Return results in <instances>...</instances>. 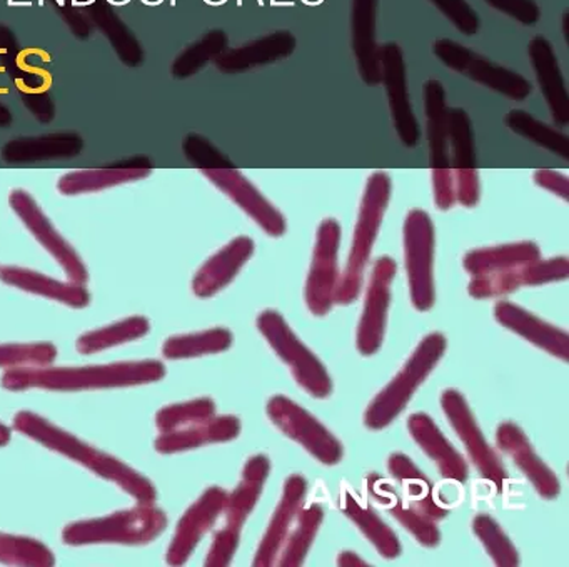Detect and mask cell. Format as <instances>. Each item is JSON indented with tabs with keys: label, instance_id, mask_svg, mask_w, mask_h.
I'll use <instances>...</instances> for the list:
<instances>
[{
	"label": "cell",
	"instance_id": "1",
	"mask_svg": "<svg viewBox=\"0 0 569 567\" xmlns=\"http://www.w3.org/2000/svg\"><path fill=\"white\" fill-rule=\"evenodd\" d=\"M166 376L164 364L159 360L106 364L82 367H26L8 369L0 377L6 390H74L114 389V387L142 386L158 382Z\"/></svg>",
	"mask_w": 569,
	"mask_h": 567
},
{
	"label": "cell",
	"instance_id": "2",
	"mask_svg": "<svg viewBox=\"0 0 569 567\" xmlns=\"http://www.w3.org/2000/svg\"><path fill=\"white\" fill-rule=\"evenodd\" d=\"M14 429L54 452L62 454L76 462L84 464L88 469L98 474L102 479L118 484L139 504H154L158 499V490L148 477L139 474L118 457L96 449L91 444L79 439L74 434L61 429L51 420L31 412V410H21L16 414Z\"/></svg>",
	"mask_w": 569,
	"mask_h": 567
},
{
	"label": "cell",
	"instance_id": "3",
	"mask_svg": "<svg viewBox=\"0 0 569 567\" xmlns=\"http://www.w3.org/2000/svg\"><path fill=\"white\" fill-rule=\"evenodd\" d=\"M389 199H391V177L382 170H376L366 182L348 263H346L345 272L339 277L338 287H336V304L349 306L361 294L369 257H371L372 247L378 239Z\"/></svg>",
	"mask_w": 569,
	"mask_h": 567
},
{
	"label": "cell",
	"instance_id": "4",
	"mask_svg": "<svg viewBox=\"0 0 569 567\" xmlns=\"http://www.w3.org/2000/svg\"><path fill=\"white\" fill-rule=\"evenodd\" d=\"M168 527V516L154 504H141L136 509L119 510L98 519L78 520L62 530V543L68 546L89 544H126L144 546L152 543Z\"/></svg>",
	"mask_w": 569,
	"mask_h": 567
},
{
	"label": "cell",
	"instance_id": "5",
	"mask_svg": "<svg viewBox=\"0 0 569 567\" xmlns=\"http://www.w3.org/2000/svg\"><path fill=\"white\" fill-rule=\"evenodd\" d=\"M448 340L442 334L426 336L416 347L398 376L378 394L365 412V426L371 430L386 429L411 400L412 394L428 379L445 356Z\"/></svg>",
	"mask_w": 569,
	"mask_h": 567
},
{
	"label": "cell",
	"instance_id": "6",
	"mask_svg": "<svg viewBox=\"0 0 569 567\" xmlns=\"http://www.w3.org/2000/svg\"><path fill=\"white\" fill-rule=\"evenodd\" d=\"M269 472H271V460L264 454H258L246 462L241 483L231 494H228L224 513H222L226 524L212 540L211 549L206 557V566L226 567L231 564L239 547L242 527L258 500L261 499Z\"/></svg>",
	"mask_w": 569,
	"mask_h": 567
},
{
	"label": "cell",
	"instance_id": "7",
	"mask_svg": "<svg viewBox=\"0 0 569 567\" xmlns=\"http://www.w3.org/2000/svg\"><path fill=\"white\" fill-rule=\"evenodd\" d=\"M259 332L262 334L269 346L288 364L296 382L309 394V396L326 399L331 396L332 380L328 369L321 360L298 339L284 317L278 310H264L259 314Z\"/></svg>",
	"mask_w": 569,
	"mask_h": 567
},
{
	"label": "cell",
	"instance_id": "8",
	"mask_svg": "<svg viewBox=\"0 0 569 567\" xmlns=\"http://www.w3.org/2000/svg\"><path fill=\"white\" fill-rule=\"evenodd\" d=\"M405 263L411 302L419 312H428L436 302L435 223L426 210H409L402 227Z\"/></svg>",
	"mask_w": 569,
	"mask_h": 567
},
{
	"label": "cell",
	"instance_id": "9",
	"mask_svg": "<svg viewBox=\"0 0 569 567\" xmlns=\"http://www.w3.org/2000/svg\"><path fill=\"white\" fill-rule=\"evenodd\" d=\"M432 53L449 69L465 73L472 82L488 87L508 99L525 100L531 96L532 83L525 76L472 52L456 40H436Z\"/></svg>",
	"mask_w": 569,
	"mask_h": 567
},
{
	"label": "cell",
	"instance_id": "10",
	"mask_svg": "<svg viewBox=\"0 0 569 567\" xmlns=\"http://www.w3.org/2000/svg\"><path fill=\"white\" fill-rule=\"evenodd\" d=\"M266 412L282 434L301 444L319 462L328 467L341 462L345 456L341 442L295 400L286 396L271 397Z\"/></svg>",
	"mask_w": 569,
	"mask_h": 567
},
{
	"label": "cell",
	"instance_id": "11",
	"mask_svg": "<svg viewBox=\"0 0 569 567\" xmlns=\"http://www.w3.org/2000/svg\"><path fill=\"white\" fill-rule=\"evenodd\" d=\"M339 243H341V226L338 220L331 217L322 220L319 223L311 267L306 280V304L312 316H326L335 304L336 287L339 282Z\"/></svg>",
	"mask_w": 569,
	"mask_h": 567
},
{
	"label": "cell",
	"instance_id": "12",
	"mask_svg": "<svg viewBox=\"0 0 569 567\" xmlns=\"http://www.w3.org/2000/svg\"><path fill=\"white\" fill-rule=\"evenodd\" d=\"M9 206L16 216L24 222L29 232L38 242L61 263L66 276L71 282L86 284L89 280L88 267L82 262L74 247L56 229L54 223L46 216L44 210L36 202L34 197L24 189H14L9 196Z\"/></svg>",
	"mask_w": 569,
	"mask_h": 567
},
{
	"label": "cell",
	"instance_id": "13",
	"mask_svg": "<svg viewBox=\"0 0 569 567\" xmlns=\"http://www.w3.org/2000/svg\"><path fill=\"white\" fill-rule=\"evenodd\" d=\"M441 407L455 432L465 444L472 464L482 479L489 480L498 490H502L508 480V470L482 436L465 396L458 390L448 389L442 392Z\"/></svg>",
	"mask_w": 569,
	"mask_h": 567
},
{
	"label": "cell",
	"instance_id": "14",
	"mask_svg": "<svg viewBox=\"0 0 569 567\" xmlns=\"http://www.w3.org/2000/svg\"><path fill=\"white\" fill-rule=\"evenodd\" d=\"M398 266L389 256L378 257L372 263L371 279L366 290L365 309L356 332V346L362 356L378 352L385 340L386 320L391 302V284Z\"/></svg>",
	"mask_w": 569,
	"mask_h": 567
},
{
	"label": "cell",
	"instance_id": "15",
	"mask_svg": "<svg viewBox=\"0 0 569 567\" xmlns=\"http://www.w3.org/2000/svg\"><path fill=\"white\" fill-rule=\"evenodd\" d=\"M379 63L381 82L388 93L392 126L406 147H416L421 137V129L409 99L405 53L399 43L388 42L379 47Z\"/></svg>",
	"mask_w": 569,
	"mask_h": 567
},
{
	"label": "cell",
	"instance_id": "16",
	"mask_svg": "<svg viewBox=\"0 0 569 567\" xmlns=\"http://www.w3.org/2000/svg\"><path fill=\"white\" fill-rule=\"evenodd\" d=\"M568 277V257L538 259L525 263V266L512 267V269L472 276L468 292L475 299H491V297L508 296V294L515 292L521 287L559 282V280H566Z\"/></svg>",
	"mask_w": 569,
	"mask_h": 567
},
{
	"label": "cell",
	"instance_id": "17",
	"mask_svg": "<svg viewBox=\"0 0 569 567\" xmlns=\"http://www.w3.org/2000/svg\"><path fill=\"white\" fill-rule=\"evenodd\" d=\"M448 143L455 160L451 170L455 176L456 202L471 209L479 203L481 187L476 169L475 132L471 119L462 107L448 109Z\"/></svg>",
	"mask_w": 569,
	"mask_h": 567
},
{
	"label": "cell",
	"instance_id": "18",
	"mask_svg": "<svg viewBox=\"0 0 569 567\" xmlns=\"http://www.w3.org/2000/svg\"><path fill=\"white\" fill-rule=\"evenodd\" d=\"M201 172L221 192H224L232 202L238 203L268 236H284L286 230H288V222H286L284 216L238 169H234V167H228V169H202Z\"/></svg>",
	"mask_w": 569,
	"mask_h": 567
},
{
	"label": "cell",
	"instance_id": "19",
	"mask_svg": "<svg viewBox=\"0 0 569 567\" xmlns=\"http://www.w3.org/2000/svg\"><path fill=\"white\" fill-rule=\"evenodd\" d=\"M228 493L221 487H209L201 497L186 510L176 527L174 537L169 544L166 560L169 566L188 563L202 537L214 527L216 520L224 513Z\"/></svg>",
	"mask_w": 569,
	"mask_h": 567
},
{
	"label": "cell",
	"instance_id": "20",
	"mask_svg": "<svg viewBox=\"0 0 569 567\" xmlns=\"http://www.w3.org/2000/svg\"><path fill=\"white\" fill-rule=\"evenodd\" d=\"M496 442H498L499 449L525 474L526 479L532 484L539 497L551 500L559 496L561 484H559L558 476L549 469L548 464L542 462L541 457L532 449L531 442L518 424H499L498 430H496Z\"/></svg>",
	"mask_w": 569,
	"mask_h": 567
},
{
	"label": "cell",
	"instance_id": "21",
	"mask_svg": "<svg viewBox=\"0 0 569 567\" xmlns=\"http://www.w3.org/2000/svg\"><path fill=\"white\" fill-rule=\"evenodd\" d=\"M306 493H308V480L299 474H292L286 479L284 489H282L281 500L269 520L264 537L259 544L252 566L269 567L274 566L279 553L284 546L286 537L295 524L301 507L305 506Z\"/></svg>",
	"mask_w": 569,
	"mask_h": 567
},
{
	"label": "cell",
	"instance_id": "22",
	"mask_svg": "<svg viewBox=\"0 0 569 567\" xmlns=\"http://www.w3.org/2000/svg\"><path fill=\"white\" fill-rule=\"evenodd\" d=\"M495 317L506 329L512 330L522 339L535 344L539 349L568 362L569 336L566 330L539 319L535 314L528 312L518 304L509 302V300L496 302Z\"/></svg>",
	"mask_w": 569,
	"mask_h": 567
},
{
	"label": "cell",
	"instance_id": "23",
	"mask_svg": "<svg viewBox=\"0 0 569 567\" xmlns=\"http://www.w3.org/2000/svg\"><path fill=\"white\" fill-rule=\"evenodd\" d=\"M254 240L248 236L232 239L228 246L209 257L192 279V292L199 299H209L232 282L239 270L254 253Z\"/></svg>",
	"mask_w": 569,
	"mask_h": 567
},
{
	"label": "cell",
	"instance_id": "24",
	"mask_svg": "<svg viewBox=\"0 0 569 567\" xmlns=\"http://www.w3.org/2000/svg\"><path fill=\"white\" fill-rule=\"evenodd\" d=\"M528 56L535 69L536 80L542 97L551 110L552 120L558 126L565 127L569 122V96L566 89L565 77L559 67L552 43L546 37H532L528 46Z\"/></svg>",
	"mask_w": 569,
	"mask_h": 567
},
{
	"label": "cell",
	"instance_id": "25",
	"mask_svg": "<svg viewBox=\"0 0 569 567\" xmlns=\"http://www.w3.org/2000/svg\"><path fill=\"white\" fill-rule=\"evenodd\" d=\"M298 46L295 33L289 30H276L268 36L251 40L236 49H226L218 59L216 67L224 73H241L256 67L269 66L288 59Z\"/></svg>",
	"mask_w": 569,
	"mask_h": 567
},
{
	"label": "cell",
	"instance_id": "26",
	"mask_svg": "<svg viewBox=\"0 0 569 567\" xmlns=\"http://www.w3.org/2000/svg\"><path fill=\"white\" fill-rule=\"evenodd\" d=\"M376 13L378 0H352L351 46L358 63L359 76L366 86L381 83L379 43L376 40Z\"/></svg>",
	"mask_w": 569,
	"mask_h": 567
},
{
	"label": "cell",
	"instance_id": "27",
	"mask_svg": "<svg viewBox=\"0 0 569 567\" xmlns=\"http://www.w3.org/2000/svg\"><path fill=\"white\" fill-rule=\"evenodd\" d=\"M408 430L415 442L435 460L445 479L465 484L469 469L465 457L446 439L435 420L425 412L412 414L408 419Z\"/></svg>",
	"mask_w": 569,
	"mask_h": 567
},
{
	"label": "cell",
	"instance_id": "28",
	"mask_svg": "<svg viewBox=\"0 0 569 567\" xmlns=\"http://www.w3.org/2000/svg\"><path fill=\"white\" fill-rule=\"evenodd\" d=\"M239 434H241V420L238 417L212 416L211 419L202 422L159 434L154 447L159 454L184 452L208 444L229 442Z\"/></svg>",
	"mask_w": 569,
	"mask_h": 567
},
{
	"label": "cell",
	"instance_id": "29",
	"mask_svg": "<svg viewBox=\"0 0 569 567\" xmlns=\"http://www.w3.org/2000/svg\"><path fill=\"white\" fill-rule=\"evenodd\" d=\"M368 490L375 497L376 503L385 506V509L392 517L399 520L419 544L426 547H436L441 543V533H439L436 520L429 519L418 507L412 506L408 499L396 490L395 486L386 483L378 474H371L368 477Z\"/></svg>",
	"mask_w": 569,
	"mask_h": 567
},
{
	"label": "cell",
	"instance_id": "30",
	"mask_svg": "<svg viewBox=\"0 0 569 567\" xmlns=\"http://www.w3.org/2000/svg\"><path fill=\"white\" fill-rule=\"evenodd\" d=\"M0 280L6 286L58 300V302L74 307V309H82L91 302V294L86 289L84 284L61 282V280L52 279L44 273L36 272V270L24 269V267H0Z\"/></svg>",
	"mask_w": 569,
	"mask_h": 567
},
{
	"label": "cell",
	"instance_id": "31",
	"mask_svg": "<svg viewBox=\"0 0 569 567\" xmlns=\"http://www.w3.org/2000/svg\"><path fill=\"white\" fill-rule=\"evenodd\" d=\"M425 109L431 173L451 170V166H449L448 107H446L445 87L439 80L431 79L426 82Z\"/></svg>",
	"mask_w": 569,
	"mask_h": 567
},
{
	"label": "cell",
	"instance_id": "32",
	"mask_svg": "<svg viewBox=\"0 0 569 567\" xmlns=\"http://www.w3.org/2000/svg\"><path fill=\"white\" fill-rule=\"evenodd\" d=\"M339 509L359 527L366 539L376 547L385 559H396L401 554V543L395 530L378 516L375 509L362 503L351 490H342Z\"/></svg>",
	"mask_w": 569,
	"mask_h": 567
},
{
	"label": "cell",
	"instance_id": "33",
	"mask_svg": "<svg viewBox=\"0 0 569 567\" xmlns=\"http://www.w3.org/2000/svg\"><path fill=\"white\" fill-rule=\"evenodd\" d=\"M388 469L391 476L401 484L405 499L418 507L425 516L432 520L448 516L449 510L436 503L431 480L416 467L408 456L402 452L391 454L388 459Z\"/></svg>",
	"mask_w": 569,
	"mask_h": 567
},
{
	"label": "cell",
	"instance_id": "34",
	"mask_svg": "<svg viewBox=\"0 0 569 567\" xmlns=\"http://www.w3.org/2000/svg\"><path fill=\"white\" fill-rule=\"evenodd\" d=\"M538 259H541V249L535 242L526 240V242L469 250L462 263L471 276H482V273L499 272V270L525 266V263Z\"/></svg>",
	"mask_w": 569,
	"mask_h": 567
},
{
	"label": "cell",
	"instance_id": "35",
	"mask_svg": "<svg viewBox=\"0 0 569 567\" xmlns=\"http://www.w3.org/2000/svg\"><path fill=\"white\" fill-rule=\"evenodd\" d=\"M149 167H111V169L74 170L59 179L58 190L64 196L99 192L108 187L136 182L151 176Z\"/></svg>",
	"mask_w": 569,
	"mask_h": 567
},
{
	"label": "cell",
	"instance_id": "36",
	"mask_svg": "<svg viewBox=\"0 0 569 567\" xmlns=\"http://www.w3.org/2000/svg\"><path fill=\"white\" fill-rule=\"evenodd\" d=\"M322 519H325V510H322L321 504L315 503L301 507L276 564L281 567L302 566L312 543H315Z\"/></svg>",
	"mask_w": 569,
	"mask_h": 567
},
{
	"label": "cell",
	"instance_id": "37",
	"mask_svg": "<svg viewBox=\"0 0 569 567\" xmlns=\"http://www.w3.org/2000/svg\"><path fill=\"white\" fill-rule=\"evenodd\" d=\"M149 330H151V322H149L148 317H128V319L118 320L111 326L82 334L76 342V349L84 356L102 352V350L111 349V347L142 339L146 334H149Z\"/></svg>",
	"mask_w": 569,
	"mask_h": 567
},
{
	"label": "cell",
	"instance_id": "38",
	"mask_svg": "<svg viewBox=\"0 0 569 567\" xmlns=\"http://www.w3.org/2000/svg\"><path fill=\"white\" fill-rule=\"evenodd\" d=\"M231 344V330L214 327L202 332L169 337L162 346V354L168 359H192V357L208 356V354L224 352Z\"/></svg>",
	"mask_w": 569,
	"mask_h": 567
},
{
	"label": "cell",
	"instance_id": "39",
	"mask_svg": "<svg viewBox=\"0 0 569 567\" xmlns=\"http://www.w3.org/2000/svg\"><path fill=\"white\" fill-rule=\"evenodd\" d=\"M505 123L512 132L531 140L536 146L545 147L546 150L562 157V159H569L568 136L561 132V130L556 129V127L548 126V123L536 119L526 110H509L506 113Z\"/></svg>",
	"mask_w": 569,
	"mask_h": 567
},
{
	"label": "cell",
	"instance_id": "40",
	"mask_svg": "<svg viewBox=\"0 0 569 567\" xmlns=\"http://www.w3.org/2000/svg\"><path fill=\"white\" fill-rule=\"evenodd\" d=\"M0 564L52 567L56 564V556L41 540L0 533Z\"/></svg>",
	"mask_w": 569,
	"mask_h": 567
},
{
	"label": "cell",
	"instance_id": "41",
	"mask_svg": "<svg viewBox=\"0 0 569 567\" xmlns=\"http://www.w3.org/2000/svg\"><path fill=\"white\" fill-rule=\"evenodd\" d=\"M472 533L481 540L486 553L489 554L498 567H516L519 564V554L512 546L505 530L488 514H479L472 519Z\"/></svg>",
	"mask_w": 569,
	"mask_h": 567
},
{
	"label": "cell",
	"instance_id": "42",
	"mask_svg": "<svg viewBox=\"0 0 569 567\" xmlns=\"http://www.w3.org/2000/svg\"><path fill=\"white\" fill-rule=\"evenodd\" d=\"M214 414V400L209 399V397H201V399L162 407L156 414V426H158L159 432H171V430L182 429V427L211 419Z\"/></svg>",
	"mask_w": 569,
	"mask_h": 567
},
{
	"label": "cell",
	"instance_id": "43",
	"mask_svg": "<svg viewBox=\"0 0 569 567\" xmlns=\"http://www.w3.org/2000/svg\"><path fill=\"white\" fill-rule=\"evenodd\" d=\"M226 49H228V36L224 30H211L179 56L172 70L178 77L192 76L206 63L218 59Z\"/></svg>",
	"mask_w": 569,
	"mask_h": 567
},
{
	"label": "cell",
	"instance_id": "44",
	"mask_svg": "<svg viewBox=\"0 0 569 567\" xmlns=\"http://www.w3.org/2000/svg\"><path fill=\"white\" fill-rule=\"evenodd\" d=\"M82 142L76 136H48L39 139L18 140L6 147V156L12 159H34V157L68 156L78 153Z\"/></svg>",
	"mask_w": 569,
	"mask_h": 567
},
{
	"label": "cell",
	"instance_id": "45",
	"mask_svg": "<svg viewBox=\"0 0 569 567\" xmlns=\"http://www.w3.org/2000/svg\"><path fill=\"white\" fill-rule=\"evenodd\" d=\"M56 357L58 347L52 342L0 344V367L4 369L48 367Z\"/></svg>",
	"mask_w": 569,
	"mask_h": 567
},
{
	"label": "cell",
	"instance_id": "46",
	"mask_svg": "<svg viewBox=\"0 0 569 567\" xmlns=\"http://www.w3.org/2000/svg\"><path fill=\"white\" fill-rule=\"evenodd\" d=\"M184 153L189 160L194 162L199 169H228L232 167L231 160L218 149L212 146L204 137L191 133L184 140Z\"/></svg>",
	"mask_w": 569,
	"mask_h": 567
},
{
	"label": "cell",
	"instance_id": "47",
	"mask_svg": "<svg viewBox=\"0 0 569 567\" xmlns=\"http://www.w3.org/2000/svg\"><path fill=\"white\" fill-rule=\"evenodd\" d=\"M459 32L476 36L479 32V16L466 0H429Z\"/></svg>",
	"mask_w": 569,
	"mask_h": 567
},
{
	"label": "cell",
	"instance_id": "48",
	"mask_svg": "<svg viewBox=\"0 0 569 567\" xmlns=\"http://www.w3.org/2000/svg\"><path fill=\"white\" fill-rule=\"evenodd\" d=\"M489 7L518 20L522 26H535L541 19V9L536 0H485Z\"/></svg>",
	"mask_w": 569,
	"mask_h": 567
},
{
	"label": "cell",
	"instance_id": "49",
	"mask_svg": "<svg viewBox=\"0 0 569 567\" xmlns=\"http://www.w3.org/2000/svg\"><path fill=\"white\" fill-rule=\"evenodd\" d=\"M431 177L436 207H438L439 210L452 209L456 203L455 176H452V170L432 172Z\"/></svg>",
	"mask_w": 569,
	"mask_h": 567
},
{
	"label": "cell",
	"instance_id": "50",
	"mask_svg": "<svg viewBox=\"0 0 569 567\" xmlns=\"http://www.w3.org/2000/svg\"><path fill=\"white\" fill-rule=\"evenodd\" d=\"M535 182L541 189L549 190V192L561 197L562 200H569V180L565 173L549 169L536 170Z\"/></svg>",
	"mask_w": 569,
	"mask_h": 567
},
{
	"label": "cell",
	"instance_id": "51",
	"mask_svg": "<svg viewBox=\"0 0 569 567\" xmlns=\"http://www.w3.org/2000/svg\"><path fill=\"white\" fill-rule=\"evenodd\" d=\"M338 564L342 567L368 566L361 557L356 556L355 553H342L338 556Z\"/></svg>",
	"mask_w": 569,
	"mask_h": 567
},
{
	"label": "cell",
	"instance_id": "52",
	"mask_svg": "<svg viewBox=\"0 0 569 567\" xmlns=\"http://www.w3.org/2000/svg\"><path fill=\"white\" fill-rule=\"evenodd\" d=\"M11 436V429L6 424L0 422V447L8 446Z\"/></svg>",
	"mask_w": 569,
	"mask_h": 567
}]
</instances>
